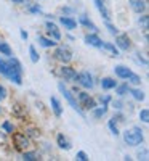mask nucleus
<instances>
[{
  "instance_id": "2f4dec72",
  "label": "nucleus",
  "mask_w": 149,
  "mask_h": 161,
  "mask_svg": "<svg viewBox=\"0 0 149 161\" xmlns=\"http://www.w3.org/2000/svg\"><path fill=\"white\" fill-rule=\"evenodd\" d=\"M106 29L109 31V34H112V36H117V34H119V29L116 28L111 21H106Z\"/></svg>"
},
{
  "instance_id": "a19ab883",
  "label": "nucleus",
  "mask_w": 149,
  "mask_h": 161,
  "mask_svg": "<svg viewBox=\"0 0 149 161\" xmlns=\"http://www.w3.org/2000/svg\"><path fill=\"white\" fill-rule=\"evenodd\" d=\"M114 119L119 121V123H124V121H125V119H124V114H122V113H116V114H114Z\"/></svg>"
},
{
  "instance_id": "e433bc0d",
  "label": "nucleus",
  "mask_w": 149,
  "mask_h": 161,
  "mask_svg": "<svg viewBox=\"0 0 149 161\" xmlns=\"http://www.w3.org/2000/svg\"><path fill=\"white\" fill-rule=\"evenodd\" d=\"M7 69H8L7 61H3L2 58H0V74H2V76H5V74H7Z\"/></svg>"
},
{
  "instance_id": "dca6fc26",
  "label": "nucleus",
  "mask_w": 149,
  "mask_h": 161,
  "mask_svg": "<svg viewBox=\"0 0 149 161\" xmlns=\"http://www.w3.org/2000/svg\"><path fill=\"white\" fill-rule=\"evenodd\" d=\"M101 48H103L109 57H119V48H117L112 42H103V44H101Z\"/></svg>"
},
{
  "instance_id": "7c9ffc66",
  "label": "nucleus",
  "mask_w": 149,
  "mask_h": 161,
  "mask_svg": "<svg viewBox=\"0 0 149 161\" xmlns=\"http://www.w3.org/2000/svg\"><path fill=\"white\" fill-rule=\"evenodd\" d=\"M140 119H141V123H144V124L149 123V110L147 108H144V110L140 111Z\"/></svg>"
},
{
  "instance_id": "1a4fd4ad",
  "label": "nucleus",
  "mask_w": 149,
  "mask_h": 161,
  "mask_svg": "<svg viewBox=\"0 0 149 161\" xmlns=\"http://www.w3.org/2000/svg\"><path fill=\"white\" fill-rule=\"evenodd\" d=\"M45 28H47V34H48V37L50 39H53V40H61V32H59V29H58V26L55 24V23H51V21H47L45 23Z\"/></svg>"
},
{
  "instance_id": "4be33fe9",
  "label": "nucleus",
  "mask_w": 149,
  "mask_h": 161,
  "mask_svg": "<svg viewBox=\"0 0 149 161\" xmlns=\"http://www.w3.org/2000/svg\"><path fill=\"white\" fill-rule=\"evenodd\" d=\"M39 44L45 47V48H51V47H56V40H53L50 37H45V36H39Z\"/></svg>"
},
{
  "instance_id": "473e14b6",
  "label": "nucleus",
  "mask_w": 149,
  "mask_h": 161,
  "mask_svg": "<svg viewBox=\"0 0 149 161\" xmlns=\"http://www.w3.org/2000/svg\"><path fill=\"white\" fill-rule=\"evenodd\" d=\"M138 23L140 24H143V28H144V31H147V23H149V16L147 15H144V13H143V16L138 19Z\"/></svg>"
},
{
  "instance_id": "0eeeda50",
  "label": "nucleus",
  "mask_w": 149,
  "mask_h": 161,
  "mask_svg": "<svg viewBox=\"0 0 149 161\" xmlns=\"http://www.w3.org/2000/svg\"><path fill=\"white\" fill-rule=\"evenodd\" d=\"M59 76L67 80V82H75V77H77V71L69 64H63L59 68Z\"/></svg>"
},
{
  "instance_id": "ddd939ff",
  "label": "nucleus",
  "mask_w": 149,
  "mask_h": 161,
  "mask_svg": "<svg viewBox=\"0 0 149 161\" xmlns=\"http://www.w3.org/2000/svg\"><path fill=\"white\" fill-rule=\"evenodd\" d=\"M128 3H130V8L135 13H138V15L146 11V0H130Z\"/></svg>"
},
{
  "instance_id": "f704fd0d",
  "label": "nucleus",
  "mask_w": 149,
  "mask_h": 161,
  "mask_svg": "<svg viewBox=\"0 0 149 161\" xmlns=\"http://www.w3.org/2000/svg\"><path fill=\"white\" fill-rule=\"evenodd\" d=\"M29 13H34V15L35 13H42V7H40L39 3H34V5L29 7Z\"/></svg>"
},
{
  "instance_id": "5701e85b",
  "label": "nucleus",
  "mask_w": 149,
  "mask_h": 161,
  "mask_svg": "<svg viewBox=\"0 0 149 161\" xmlns=\"http://www.w3.org/2000/svg\"><path fill=\"white\" fill-rule=\"evenodd\" d=\"M24 134H26V136H28L31 140H32V139L37 140V139L40 137V130H39V127H34V126L26 127V129H24Z\"/></svg>"
},
{
  "instance_id": "a878e982",
  "label": "nucleus",
  "mask_w": 149,
  "mask_h": 161,
  "mask_svg": "<svg viewBox=\"0 0 149 161\" xmlns=\"http://www.w3.org/2000/svg\"><path fill=\"white\" fill-rule=\"evenodd\" d=\"M114 89H116V93H117L119 97H124V95H127V93H128V90H130V86H128V84H120V86L117 84Z\"/></svg>"
},
{
  "instance_id": "4468645a",
  "label": "nucleus",
  "mask_w": 149,
  "mask_h": 161,
  "mask_svg": "<svg viewBox=\"0 0 149 161\" xmlns=\"http://www.w3.org/2000/svg\"><path fill=\"white\" fill-rule=\"evenodd\" d=\"M95 7L98 8V11H100V15L106 19V21H111V13H109V10L106 8V5H104V2L103 0H95Z\"/></svg>"
},
{
  "instance_id": "58836bf2",
  "label": "nucleus",
  "mask_w": 149,
  "mask_h": 161,
  "mask_svg": "<svg viewBox=\"0 0 149 161\" xmlns=\"http://www.w3.org/2000/svg\"><path fill=\"white\" fill-rule=\"evenodd\" d=\"M75 158H77V159H80V161H87V159H88V155H87L85 152H77Z\"/></svg>"
},
{
  "instance_id": "79ce46f5",
  "label": "nucleus",
  "mask_w": 149,
  "mask_h": 161,
  "mask_svg": "<svg viewBox=\"0 0 149 161\" xmlns=\"http://www.w3.org/2000/svg\"><path fill=\"white\" fill-rule=\"evenodd\" d=\"M19 36H21V39H23V40H28V37H29V34L26 32L24 29H21V31H19Z\"/></svg>"
},
{
  "instance_id": "bb28decb",
  "label": "nucleus",
  "mask_w": 149,
  "mask_h": 161,
  "mask_svg": "<svg viewBox=\"0 0 149 161\" xmlns=\"http://www.w3.org/2000/svg\"><path fill=\"white\" fill-rule=\"evenodd\" d=\"M107 127H109V130H111V134L112 136H119L120 134V130H119V127H117V121L112 118V119H109V123H107Z\"/></svg>"
},
{
  "instance_id": "c85d7f7f",
  "label": "nucleus",
  "mask_w": 149,
  "mask_h": 161,
  "mask_svg": "<svg viewBox=\"0 0 149 161\" xmlns=\"http://www.w3.org/2000/svg\"><path fill=\"white\" fill-rule=\"evenodd\" d=\"M2 129L7 134H13V132H15V124H13L11 121H3V123H2Z\"/></svg>"
},
{
  "instance_id": "39448f33",
  "label": "nucleus",
  "mask_w": 149,
  "mask_h": 161,
  "mask_svg": "<svg viewBox=\"0 0 149 161\" xmlns=\"http://www.w3.org/2000/svg\"><path fill=\"white\" fill-rule=\"evenodd\" d=\"M77 102H79V105L80 106H84L85 110H93L95 106H96L98 103H96V100L95 98H91L90 97V93L88 92H85V90H82V92H77Z\"/></svg>"
},
{
  "instance_id": "412c9836",
  "label": "nucleus",
  "mask_w": 149,
  "mask_h": 161,
  "mask_svg": "<svg viewBox=\"0 0 149 161\" xmlns=\"http://www.w3.org/2000/svg\"><path fill=\"white\" fill-rule=\"evenodd\" d=\"M107 106H109V105H96V106L91 110V111H93V118H95V119H101V118L107 113Z\"/></svg>"
},
{
  "instance_id": "9d476101",
  "label": "nucleus",
  "mask_w": 149,
  "mask_h": 161,
  "mask_svg": "<svg viewBox=\"0 0 149 161\" xmlns=\"http://www.w3.org/2000/svg\"><path fill=\"white\" fill-rule=\"evenodd\" d=\"M85 44H87V45H91V47H95V48H101L103 40H101V37H100L96 32H91V34H87V36H85Z\"/></svg>"
},
{
  "instance_id": "aec40b11",
  "label": "nucleus",
  "mask_w": 149,
  "mask_h": 161,
  "mask_svg": "<svg viewBox=\"0 0 149 161\" xmlns=\"http://www.w3.org/2000/svg\"><path fill=\"white\" fill-rule=\"evenodd\" d=\"M100 84H101L103 90H112V89L117 86V80H116L114 77H103Z\"/></svg>"
},
{
  "instance_id": "f3484780",
  "label": "nucleus",
  "mask_w": 149,
  "mask_h": 161,
  "mask_svg": "<svg viewBox=\"0 0 149 161\" xmlns=\"http://www.w3.org/2000/svg\"><path fill=\"white\" fill-rule=\"evenodd\" d=\"M50 105H51V110L55 113L56 118H59L63 114V106H61V102L56 98V97H50Z\"/></svg>"
},
{
  "instance_id": "423d86ee",
  "label": "nucleus",
  "mask_w": 149,
  "mask_h": 161,
  "mask_svg": "<svg viewBox=\"0 0 149 161\" xmlns=\"http://www.w3.org/2000/svg\"><path fill=\"white\" fill-rule=\"evenodd\" d=\"M75 82L79 86H82L84 89H93L95 87V82H93V76L88 73V71H82L79 73L77 77H75Z\"/></svg>"
},
{
  "instance_id": "6e6552de",
  "label": "nucleus",
  "mask_w": 149,
  "mask_h": 161,
  "mask_svg": "<svg viewBox=\"0 0 149 161\" xmlns=\"http://www.w3.org/2000/svg\"><path fill=\"white\" fill-rule=\"evenodd\" d=\"M116 47L119 48V50H122V52H128L130 48H131V40H130V37L127 36V34H117L116 36Z\"/></svg>"
},
{
  "instance_id": "c756f323",
  "label": "nucleus",
  "mask_w": 149,
  "mask_h": 161,
  "mask_svg": "<svg viewBox=\"0 0 149 161\" xmlns=\"http://www.w3.org/2000/svg\"><path fill=\"white\" fill-rule=\"evenodd\" d=\"M29 55H31V61H32V63H37V61L40 60V57H39V53H37V50H35L34 45L29 47Z\"/></svg>"
},
{
  "instance_id": "f03ea898",
  "label": "nucleus",
  "mask_w": 149,
  "mask_h": 161,
  "mask_svg": "<svg viewBox=\"0 0 149 161\" xmlns=\"http://www.w3.org/2000/svg\"><path fill=\"white\" fill-rule=\"evenodd\" d=\"M58 89H59V92L63 93V97L66 98V102H67V103H69V105L72 106V110H75V111H77L80 116H85V113H84V110H82V106L79 105L77 98L74 97V93H72L69 89H67V87H66L63 82H59V84H58Z\"/></svg>"
},
{
  "instance_id": "f257e3e1",
  "label": "nucleus",
  "mask_w": 149,
  "mask_h": 161,
  "mask_svg": "<svg viewBox=\"0 0 149 161\" xmlns=\"http://www.w3.org/2000/svg\"><path fill=\"white\" fill-rule=\"evenodd\" d=\"M124 140H125V143L130 145V147H138V145L143 143V140H144L143 130H141L138 126H133L131 129L124 130Z\"/></svg>"
},
{
  "instance_id": "c9c22d12",
  "label": "nucleus",
  "mask_w": 149,
  "mask_h": 161,
  "mask_svg": "<svg viewBox=\"0 0 149 161\" xmlns=\"http://www.w3.org/2000/svg\"><path fill=\"white\" fill-rule=\"evenodd\" d=\"M98 100H100V103H101V105H109L112 98H111V95H101Z\"/></svg>"
},
{
  "instance_id": "393cba45",
  "label": "nucleus",
  "mask_w": 149,
  "mask_h": 161,
  "mask_svg": "<svg viewBox=\"0 0 149 161\" xmlns=\"http://www.w3.org/2000/svg\"><path fill=\"white\" fill-rule=\"evenodd\" d=\"M128 93H131V97L135 98V100H138V102H143L144 98H146V95H144V92L141 90V89H130L128 90Z\"/></svg>"
},
{
  "instance_id": "c03bdc74",
  "label": "nucleus",
  "mask_w": 149,
  "mask_h": 161,
  "mask_svg": "<svg viewBox=\"0 0 149 161\" xmlns=\"http://www.w3.org/2000/svg\"><path fill=\"white\" fill-rule=\"evenodd\" d=\"M10 2H13V3H24V2H28V0H10Z\"/></svg>"
},
{
  "instance_id": "4c0bfd02",
  "label": "nucleus",
  "mask_w": 149,
  "mask_h": 161,
  "mask_svg": "<svg viewBox=\"0 0 149 161\" xmlns=\"http://www.w3.org/2000/svg\"><path fill=\"white\" fill-rule=\"evenodd\" d=\"M7 95H8V92H7V89L0 84V103H2L5 98H7Z\"/></svg>"
},
{
  "instance_id": "a211bd4d",
  "label": "nucleus",
  "mask_w": 149,
  "mask_h": 161,
  "mask_svg": "<svg viewBox=\"0 0 149 161\" xmlns=\"http://www.w3.org/2000/svg\"><path fill=\"white\" fill-rule=\"evenodd\" d=\"M21 159H24V161H39L42 158H40V153L35 152V150H24Z\"/></svg>"
},
{
  "instance_id": "72a5a7b5",
  "label": "nucleus",
  "mask_w": 149,
  "mask_h": 161,
  "mask_svg": "<svg viewBox=\"0 0 149 161\" xmlns=\"http://www.w3.org/2000/svg\"><path fill=\"white\" fill-rule=\"evenodd\" d=\"M111 103L114 106V110H117V111H120L122 108H124V102L122 100H111Z\"/></svg>"
},
{
  "instance_id": "f8f14e48",
  "label": "nucleus",
  "mask_w": 149,
  "mask_h": 161,
  "mask_svg": "<svg viewBox=\"0 0 149 161\" xmlns=\"http://www.w3.org/2000/svg\"><path fill=\"white\" fill-rule=\"evenodd\" d=\"M79 24H82L84 28H87V29H90L91 32H98V28H96V24H95L87 15H80L79 16Z\"/></svg>"
},
{
  "instance_id": "6ab92c4d",
  "label": "nucleus",
  "mask_w": 149,
  "mask_h": 161,
  "mask_svg": "<svg viewBox=\"0 0 149 161\" xmlns=\"http://www.w3.org/2000/svg\"><path fill=\"white\" fill-rule=\"evenodd\" d=\"M56 145L61 150H71V142L67 140V137L64 136V134H58L56 136Z\"/></svg>"
},
{
  "instance_id": "37998d69",
  "label": "nucleus",
  "mask_w": 149,
  "mask_h": 161,
  "mask_svg": "<svg viewBox=\"0 0 149 161\" xmlns=\"http://www.w3.org/2000/svg\"><path fill=\"white\" fill-rule=\"evenodd\" d=\"M63 13H64V15H71V13H74V10L69 8V7H64L63 8Z\"/></svg>"
},
{
  "instance_id": "cd10ccee",
  "label": "nucleus",
  "mask_w": 149,
  "mask_h": 161,
  "mask_svg": "<svg viewBox=\"0 0 149 161\" xmlns=\"http://www.w3.org/2000/svg\"><path fill=\"white\" fill-rule=\"evenodd\" d=\"M127 80H128L130 84H133V86H140V84H141V76L136 74V73H131V74L127 77Z\"/></svg>"
},
{
  "instance_id": "7ed1b4c3",
  "label": "nucleus",
  "mask_w": 149,
  "mask_h": 161,
  "mask_svg": "<svg viewBox=\"0 0 149 161\" xmlns=\"http://www.w3.org/2000/svg\"><path fill=\"white\" fill-rule=\"evenodd\" d=\"M53 57H55V60L59 61L61 64H69L72 61V58H74V53H72V50L67 45H58L55 48Z\"/></svg>"
},
{
  "instance_id": "2eb2a0df",
  "label": "nucleus",
  "mask_w": 149,
  "mask_h": 161,
  "mask_svg": "<svg viewBox=\"0 0 149 161\" xmlns=\"http://www.w3.org/2000/svg\"><path fill=\"white\" fill-rule=\"evenodd\" d=\"M114 73H116V76H117L119 79H127L133 71H131L130 68H127V66H124V64H117L116 68H114Z\"/></svg>"
},
{
  "instance_id": "ea45409f",
  "label": "nucleus",
  "mask_w": 149,
  "mask_h": 161,
  "mask_svg": "<svg viewBox=\"0 0 149 161\" xmlns=\"http://www.w3.org/2000/svg\"><path fill=\"white\" fill-rule=\"evenodd\" d=\"M136 60H138V61H140V63H143V64H144V66H147V60H146V58H143V57H141V53H140V52H136Z\"/></svg>"
},
{
  "instance_id": "20e7f679",
  "label": "nucleus",
  "mask_w": 149,
  "mask_h": 161,
  "mask_svg": "<svg viewBox=\"0 0 149 161\" xmlns=\"http://www.w3.org/2000/svg\"><path fill=\"white\" fill-rule=\"evenodd\" d=\"M11 136H13V143H15V148H16L18 152L29 150L31 139L26 136L24 132H15V134H11Z\"/></svg>"
},
{
  "instance_id": "b1692460",
  "label": "nucleus",
  "mask_w": 149,
  "mask_h": 161,
  "mask_svg": "<svg viewBox=\"0 0 149 161\" xmlns=\"http://www.w3.org/2000/svg\"><path fill=\"white\" fill-rule=\"evenodd\" d=\"M0 55H5L7 58H8V57H13L11 47H10L7 42H3V40H0Z\"/></svg>"
},
{
  "instance_id": "9b49d317",
  "label": "nucleus",
  "mask_w": 149,
  "mask_h": 161,
  "mask_svg": "<svg viewBox=\"0 0 149 161\" xmlns=\"http://www.w3.org/2000/svg\"><path fill=\"white\" fill-rule=\"evenodd\" d=\"M59 23H61V26H64V29H67V31H74L77 28V21L72 16H69V15L59 16Z\"/></svg>"
}]
</instances>
